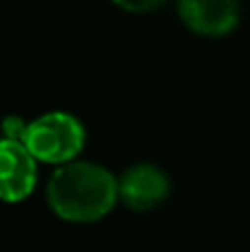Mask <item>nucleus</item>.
<instances>
[{"mask_svg":"<svg viewBox=\"0 0 250 252\" xmlns=\"http://www.w3.org/2000/svg\"><path fill=\"white\" fill-rule=\"evenodd\" d=\"M118 199V179L113 173L91 161L58 166L47 184L49 208L71 223H91L106 217Z\"/></svg>","mask_w":250,"mask_h":252,"instance_id":"1","label":"nucleus"},{"mask_svg":"<svg viewBox=\"0 0 250 252\" xmlns=\"http://www.w3.org/2000/svg\"><path fill=\"white\" fill-rule=\"evenodd\" d=\"M20 142L38 161L64 166L75 161L87 144V130L75 115L64 111L38 115L25 124Z\"/></svg>","mask_w":250,"mask_h":252,"instance_id":"2","label":"nucleus"},{"mask_svg":"<svg viewBox=\"0 0 250 252\" xmlns=\"http://www.w3.org/2000/svg\"><path fill=\"white\" fill-rule=\"evenodd\" d=\"M38 184V159L20 139H0V201L18 204Z\"/></svg>","mask_w":250,"mask_h":252,"instance_id":"3","label":"nucleus"},{"mask_svg":"<svg viewBox=\"0 0 250 252\" xmlns=\"http://www.w3.org/2000/svg\"><path fill=\"white\" fill-rule=\"evenodd\" d=\"M180 20L204 38H224L239 25L237 0H177Z\"/></svg>","mask_w":250,"mask_h":252,"instance_id":"4","label":"nucleus"},{"mask_svg":"<svg viewBox=\"0 0 250 252\" xmlns=\"http://www.w3.org/2000/svg\"><path fill=\"white\" fill-rule=\"evenodd\" d=\"M120 201L126 208L146 213L162 204L171 192V182L166 173L153 164H135L124 170L118 179Z\"/></svg>","mask_w":250,"mask_h":252,"instance_id":"5","label":"nucleus"},{"mask_svg":"<svg viewBox=\"0 0 250 252\" xmlns=\"http://www.w3.org/2000/svg\"><path fill=\"white\" fill-rule=\"evenodd\" d=\"M111 2L128 13H149L157 9L159 4H164L166 0H111Z\"/></svg>","mask_w":250,"mask_h":252,"instance_id":"6","label":"nucleus"}]
</instances>
